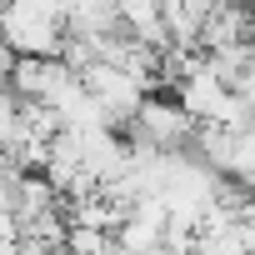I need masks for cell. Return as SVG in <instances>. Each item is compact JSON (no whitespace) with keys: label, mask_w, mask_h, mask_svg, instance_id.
Here are the masks:
<instances>
[{"label":"cell","mask_w":255,"mask_h":255,"mask_svg":"<svg viewBox=\"0 0 255 255\" xmlns=\"http://www.w3.org/2000/svg\"><path fill=\"white\" fill-rule=\"evenodd\" d=\"M190 255H245L240 240L230 230H195V250Z\"/></svg>","instance_id":"8"},{"label":"cell","mask_w":255,"mask_h":255,"mask_svg":"<svg viewBox=\"0 0 255 255\" xmlns=\"http://www.w3.org/2000/svg\"><path fill=\"white\" fill-rule=\"evenodd\" d=\"M130 125H135V135L145 145H155V150H185L190 130H195V120H190V110L180 100H165V95H150V90L140 95Z\"/></svg>","instance_id":"2"},{"label":"cell","mask_w":255,"mask_h":255,"mask_svg":"<svg viewBox=\"0 0 255 255\" xmlns=\"http://www.w3.org/2000/svg\"><path fill=\"white\" fill-rule=\"evenodd\" d=\"M230 90H235V95H240V100H245V105L255 110V60H250V65H245V70H240V75L230 80Z\"/></svg>","instance_id":"10"},{"label":"cell","mask_w":255,"mask_h":255,"mask_svg":"<svg viewBox=\"0 0 255 255\" xmlns=\"http://www.w3.org/2000/svg\"><path fill=\"white\" fill-rule=\"evenodd\" d=\"M225 175L255 190V125L235 130V145H230V170H225Z\"/></svg>","instance_id":"6"},{"label":"cell","mask_w":255,"mask_h":255,"mask_svg":"<svg viewBox=\"0 0 255 255\" xmlns=\"http://www.w3.org/2000/svg\"><path fill=\"white\" fill-rule=\"evenodd\" d=\"M10 65H15V50H10L5 40H0V85H5V80H10Z\"/></svg>","instance_id":"11"},{"label":"cell","mask_w":255,"mask_h":255,"mask_svg":"<svg viewBox=\"0 0 255 255\" xmlns=\"http://www.w3.org/2000/svg\"><path fill=\"white\" fill-rule=\"evenodd\" d=\"M0 10H5V0H0Z\"/></svg>","instance_id":"14"},{"label":"cell","mask_w":255,"mask_h":255,"mask_svg":"<svg viewBox=\"0 0 255 255\" xmlns=\"http://www.w3.org/2000/svg\"><path fill=\"white\" fill-rule=\"evenodd\" d=\"M160 230H165V225H155V220H145V215H135V210H130V215H125V220L110 230V240H115V245H125L130 255H145V250H155V245H160Z\"/></svg>","instance_id":"5"},{"label":"cell","mask_w":255,"mask_h":255,"mask_svg":"<svg viewBox=\"0 0 255 255\" xmlns=\"http://www.w3.org/2000/svg\"><path fill=\"white\" fill-rule=\"evenodd\" d=\"M80 75V85L95 95V105L105 110V120L110 125H130V115H135V105H140V95H145V85L130 75V70H120L115 60H90L85 70H75Z\"/></svg>","instance_id":"1"},{"label":"cell","mask_w":255,"mask_h":255,"mask_svg":"<svg viewBox=\"0 0 255 255\" xmlns=\"http://www.w3.org/2000/svg\"><path fill=\"white\" fill-rule=\"evenodd\" d=\"M60 20L50 15H35V10H20L5 0V10H0V40H5L15 55H55L60 50Z\"/></svg>","instance_id":"3"},{"label":"cell","mask_w":255,"mask_h":255,"mask_svg":"<svg viewBox=\"0 0 255 255\" xmlns=\"http://www.w3.org/2000/svg\"><path fill=\"white\" fill-rule=\"evenodd\" d=\"M100 255H130V250H125V245H115V240H110V245H105Z\"/></svg>","instance_id":"13"},{"label":"cell","mask_w":255,"mask_h":255,"mask_svg":"<svg viewBox=\"0 0 255 255\" xmlns=\"http://www.w3.org/2000/svg\"><path fill=\"white\" fill-rule=\"evenodd\" d=\"M15 110H20V95H10L5 85H0V150H5L10 135H15Z\"/></svg>","instance_id":"9"},{"label":"cell","mask_w":255,"mask_h":255,"mask_svg":"<svg viewBox=\"0 0 255 255\" xmlns=\"http://www.w3.org/2000/svg\"><path fill=\"white\" fill-rule=\"evenodd\" d=\"M205 15H210V10H200L195 0H160V25H165L170 45H185V50H190Z\"/></svg>","instance_id":"4"},{"label":"cell","mask_w":255,"mask_h":255,"mask_svg":"<svg viewBox=\"0 0 255 255\" xmlns=\"http://www.w3.org/2000/svg\"><path fill=\"white\" fill-rule=\"evenodd\" d=\"M105 245H110V230H95V225H75V220H65V240H60L65 255H100Z\"/></svg>","instance_id":"7"},{"label":"cell","mask_w":255,"mask_h":255,"mask_svg":"<svg viewBox=\"0 0 255 255\" xmlns=\"http://www.w3.org/2000/svg\"><path fill=\"white\" fill-rule=\"evenodd\" d=\"M5 235H20V225H15V215L5 205H0V240H5Z\"/></svg>","instance_id":"12"}]
</instances>
